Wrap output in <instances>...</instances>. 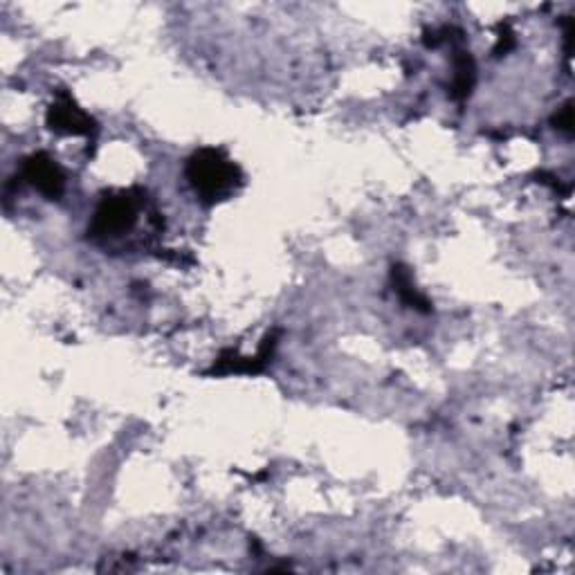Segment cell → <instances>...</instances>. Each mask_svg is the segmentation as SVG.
Instances as JSON below:
<instances>
[{"mask_svg": "<svg viewBox=\"0 0 575 575\" xmlns=\"http://www.w3.org/2000/svg\"><path fill=\"white\" fill-rule=\"evenodd\" d=\"M144 200L146 198L140 189L115 191V194H108L99 200L93 223L88 227L90 239L113 241L129 234L135 223H138V216L144 209Z\"/></svg>", "mask_w": 575, "mask_h": 575, "instance_id": "7a4b0ae2", "label": "cell"}, {"mask_svg": "<svg viewBox=\"0 0 575 575\" xmlns=\"http://www.w3.org/2000/svg\"><path fill=\"white\" fill-rule=\"evenodd\" d=\"M45 122H48L54 133L84 135L88 140H95L99 131L93 117H90L84 108H79V104L68 93H59L54 97V102L48 108V115H45Z\"/></svg>", "mask_w": 575, "mask_h": 575, "instance_id": "3957f363", "label": "cell"}, {"mask_svg": "<svg viewBox=\"0 0 575 575\" xmlns=\"http://www.w3.org/2000/svg\"><path fill=\"white\" fill-rule=\"evenodd\" d=\"M23 178L45 198L59 200L66 191V173L48 153H34L23 162Z\"/></svg>", "mask_w": 575, "mask_h": 575, "instance_id": "277c9868", "label": "cell"}, {"mask_svg": "<svg viewBox=\"0 0 575 575\" xmlns=\"http://www.w3.org/2000/svg\"><path fill=\"white\" fill-rule=\"evenodd\" d=\"M474 81H477V63H474L470 52L459 50L454 54V79L450 95L456 102H463V99L470 97Z\"/></svg>", "mask_w": 575, "mask_h": 575, "instance_id": "52a82bcc", "label": "cell"}, {"mask_svg": "<svg viewBox=\"0 0 575 575\" xmlns=\"http://www.w3.org/2000/svg\"><path fill=\"white\" fill-rule=\"evenodd\" d=\"M391 284H394V290L405 306L418 310V313H432V301L416 290L412 270L403 266V263L391 266Z\"/></svg>", "mask_w": 575, "mask_h": 575, "instance_id": "8992f818", "label": "cell"}, {"mask_svg": "<svg viewBox=\"0 0 575 575\" xmlns=\"http://www.w3.org/2000/svg\"><path fill=\"white\" fill-rule=\"evenodd\" d=\"M515 45V34L510 32V27L508 25H504L501 27V34H499V43H497V48H495V52L497 54H501V52H508L510 48H513Z\"/></svg>", "mask_w": 575, "mask_h": 575, "instance_id": "9c48e42d", "label": "cell"}, {"mask_svg": "<svg viewBox=\"0 0 575 575\" xmlns=\"http://www.w3.org/2000/svg\"><path fill=\"white\" fill-rule=\"evenodd\" d=\"M553 124H555V129H560L564 133L573 131V104L571 102L564 104L560 111L553 115Z\"/></svg>", "mask_w": 575, "mask_h": 575, "instance_id": "ba28073f", "label": "cell"}, {"mask_svg": "<svg viewBox=\"0 0 575 575\" xmlns=\"http://www.w3.org/2000/svg\"><path fill=\"white\" fill-rule=\"evenodd\" d=\"M185 176L191 189L205 205L221 203L227 196L234 194V189L241 185L243 171L236 162L227 158L223 149H207L196 151L187 160Z\"/></svg>", "mask_w": 575, "mask_h": 575, "instance_id": "6da1fadb", "label": "cell"}, {"mask_svg": "<svg viewBox=\"0 0 575 575\" xmlns=\"http://www.w3.org/2000/svg\"><path fill=\"white\" fill-rule=\"evenodd\" d=\"M275 346H277V333H270L266 335V340H263L261 349L254 358H241V355H236L232 351H225L214 367L209 369V373H218V376H227V373H259L266 369Z\"/></svg>", "mask_w": 575, "mask_h": 575, "instance_id": "5b68a950", "label": "cell"}]
</instances>
